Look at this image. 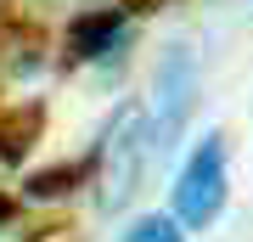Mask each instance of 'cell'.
<instances>
[{"label": "cell", "instance_id": "1", "mask_svg": "<svg viewBox=\"0 0 253 242\" xmlns=\"http://www.w3.org/2000/svg\"><path fill=\"white\" fill-rule=\"evenodd\" d=\"M90 158H96V175H90L96 208L101 214H118V208L135 197L146 163H152V124H146L141 101H124V107L107 118V130H101V141L90 146Z\"/></svg>", "mask_w": 253, "mask_h": 242}, {"label": "cell", "instance_id": "2", "mask_svg": "<svg viewBox=\"0 0 253 242\" xmlns=\"http://www.w3.org/2000/svg\"><path fill=\"white\" fill-rule=\"evenodd\" d=\"M225 186H231L225 180V135L208 130L169 186V214L180 220V231H208L225 208Z\"/></svg>", "mask_w": 253, "mask_h": 242}, {"label": "cell", "instance_id": "3", "mask_svg": "<svg viewBox=\"0 0 253 242\" xmlns=\"http://www.w3.org/2000/svg\"><path fill=\"white\" fill-rule=\"evenodd\" d=\"M191 90H197V68H191L186 45H169V56H163V68H158V101L146 107V124H152V152H163V146L180 135L186 113H191Z\"/></svg>", "mask_w": 253, "mask_h": 242}, {"label": "cell", "instance_id": "4", "mask_svg": "<svg viewBox=\"0 0 253 242\" xmlns=\"http://www.w3.org/2000/svg\"><path fill=\"white\" fill-rule=\"evenodd\" d=\"M101 51H124V11H84L68 23V56H101Z\"/></svg>", "mask_w": 253, "mask_h": 242}, {"label": "cell", "instance_id": "5", "mask_svg": "<svg viewBox=\"0 0 253 242\" xmlns=\"http://www.w3.org/2000/svg\"><path fill=\"white\" fill-rule=\"evenodd\" d=\"M90 175H96V158L84 152V158H68V163H51V169H34L23 192H28L34 203H51V197H68V192L90 186Z\"/></svg>", "mask_w": 253, "mask_h": 242}, {"label": "cell", "instance_id": "6", "mask_svg": "<svg viewBox=\"0 0 253 242\" xmlns=\"http://www.w3.org/2000/svg\"><path fill=\"white\" fill-rule=\"evenodd\" d=\"M40 124H45V107H40V101L6 113V118H0V158H6V163H23L28 146L40 141Z\"/></svg>", "mask_w": 253, "mask_h": 242}, {"label": "cell", "instance_id": "7", "mask_svg": "<svg viewBox=\"0 0 253 242\" xmlns=\"http://www.w3.org/2000/svg\"><path fill=\"white\" fill-rule=\"evenodd\" d=\"M124 242H186V231H180L174 214H141V220L124 231Z\"/></svg>", "mask_w": 253, "mask_h": 242}, {"label": "cell", "instance_id": "8", "mask_svg": "<svg viewBox=\"0 0 253 242\" xmlns=\"http://www.w3.org/2000/svg\"><path fill=\"white\" fill-rule=\"evenodd\" d=\"M11 220H17V203H11L6 192H0V225H11Z\"/></svg>", "mask_w": 253, "mask_h": 242}, {"label": "cell", "instance_id": "9", "mask_svg": "<svg viewBox=\"0 0 253 242\" xmlns=\"http://www.w3.org/2000/svg\"><path fill=\"white\" fill-rule=\"evenodd\" d=\"M163 0H129V11H158Z\"/></svg>", "mask_w": 253, "mask_h": 242}]
</instances>
